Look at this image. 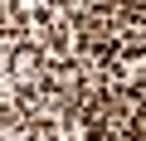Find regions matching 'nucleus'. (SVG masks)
I'll use <instances>...</instances> for the list:
<instances>
[{"mask_svg":"<svg viewBox=\"0 0 146 141\" xmlns=\"http://www.w3.org/2000/svg\"><path fill=\"white\" fill-rule=\"evenodd\" d=\"M5 68H10V78H39L44 49H34V44H15V49L5 54Z\"/></svg>","mask_w":146,"mask_h":141,"instance_id":"nucleus-1","label":"nucleus"}]
</instances>
